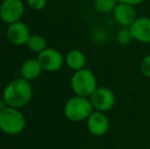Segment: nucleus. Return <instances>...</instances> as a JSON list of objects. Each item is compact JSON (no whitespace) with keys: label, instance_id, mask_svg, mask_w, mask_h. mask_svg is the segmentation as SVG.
<instances>
[{"label":"nucleus","instance_id":"1","mask_svg":"<svg viewBox=\"0 0 150 149\" xmlns=\"http://www.w3.org/2000/svg\"><path fill=\"white\" fill-rule=\"evenodd\" d=\"M33 89L30 81L23 77L16 78L6 85L3 90V97L6 105L14 108H22L31 101Z\"/></svg>","mask_w":150,"mask_h":149},{"label":"nucleus","instance_id":"2","mask_svg":"<svg viewBox=\"0 0 150 149\" xmlns=\"http://www.w3.org/2000/svg\"><path fill=\"white\" fill-rule=\"evenodd\" d=\"M94 108L88 97L75 95L71 97L64 104L63 113L69 121L79 123L87 121Z\"/></svg>","mask_w":150,"mask_h":149},{"label":"nucleus","instance_id":"3","mask_svg":"<svg viewBox=\"0 0 150 149\" xmlns=\"http://www.w3.org/2000/svg\"><path fill=\"white\" fill-rule=\"evenodd\" d=\"M26 127V119L18 108L6 105L0 110V130L7 135H18Z\"/></svg>","mask_w":150,"mask_h":149},{"label":"nucleus","instance_id":"4","mask_svg":"<svg viewBox=\"0 0 150 149\" xmlns=\"http://www.w3.org/2000/svg\"><path fill=\"white\" fill-rule=\"evenodd\" d=\"M71 87L76 95L90 97L97 89L96 77L90 70L84 68L74 73L71 79Z\"/></svg>","mask_w":150,"mask_h":149},{"label":"nucleus","instance_id":"5","mask_svg":"<svg viewBox=\"0 0 150 149\" xmlns=\"http://www.w3.org/2000/svg\"><path fill=\"white\" fill-rule=\"evenodd\" d=\"M24 13L23 0H3L0 4V20L7 25L20 22Z\"/></svg>","mask_w":150,"mask_h":149},{"label":"nucleus","instance_id":"6","mask_svg":"<svg viewBox=\"0 0 150 149\" xmlns=\"http://www.w3.org/2000/svg\"><path fill=\"white\" fill-rule=\"evenodd\" d=\"M94 110L106 112L110 110L115 104V95L110 89L100 87L95 90L89 97Z\"/></svg>","mask_w":150,"mask_h":149},{"label":"nucleus","instance_id":"7","mask_svg":"<svg viewBox=\"0 0 150 149\" xmlns=\"http://www.w3.org/2000/svg\"><path fill=\"white\" fill-rule=\"evenodd\" d=\"M37 59L39 60L43 71L54 73L59 71L63 66L64 58L58 50L54 48H46L38 54Z\"/></svg>","mask_w":150,"mask_h":149},{"label":"nucleus","instance_id":"8","mask_svg":"<svg viewBox=\"0 0 150 149\" xmlns=\"http://www.w3.org/2000/svg\"><path fill=\"white\" fill-rule=\"evenodd\" d=\"M30 30L22 20L8 25L6 29V37L8 41L16 46L26 45L30 38Z\"/></svg>","mask_w":150,"mask_h":149},{"label":"nucleus","instance_id":"9","mask_svg":"<svg viewBox=\"0 0 150 149\" xmlns=\"http://www.w3.org/2000/svg\"><path fill=\"white\" fill-rule=\"evenodd\" d=\"M112 16L115 23L122 28H129L138 18L135 6L126 3H117Z\"/></svg>","mask_w":150,"mask_h":149},{"label":"nucleus","instance_id":"10","mask_svg":"<svg viewBox=\"0 0 150 149\" xmlns=\"http://www.w3.org/2000/svg\"><path fill=\"white\" fill-rule=\"evenodd\" d=\"M87 128L90 134L100 137L107 133L109 129V119L104 112L94 110L87 119Z\"/></svg>","mask_w":150,"mask_h":149},{"label":"nucleus","instance_id":"11","mask_svg":"<svg viewBox=\"0 0 150 149\" xmlns=\"http://www.w3.org/2000/svg\"><path fill=\"white\" fill-rule=\"evenodd\" d=\"M133 40L143 44L150 43V18L140 16L129 27Z\"/></svg>","mask_w":150,"mask_h":149},{"label":"nucleus","instance_id":"12","mask_svg":"<svg viewBox=\"0 0 150 149\" xmlns=\"http://www.w3.org/2000/svg\"><path fill=\"white\" fill-rule=\"evenodd\" d=\"M42 68L39 60L35 58H29L25 60V62L21 66V75L24 79L28 81H33L36 80L40 75H41Z\"/></svg>","mask_w":150,"mask_h":149},{"label":"nucleus","instance_id":"13","mask_svg":"<svg viewBox=\"0 0 150 149\" xmlns=\"http://www.w3.org/2000/svg\"><path fill=\"white\" fill-rule=\"evenodd\" d=\"M67 66L74 72H77L85 68L86 64V56L81 50L71 49L67 53L64 58Z\"/></svg>","mask_w":150,"mask_h":149},{"label":"nucleus","instance_id":"14","mask_svg":"<svg viewBox=\"0 0 150 149\" xmlns=\"http://www.w3.org/2000/svg\"><path fill=\"white\" fill-rule=\"evenodd\" d=\"M28 48L32 50L33 52H42L44 49L47 48V42H46L45 38L39 34H33L29 38L28 42L26 44Z\"/></svg>","mask_w":150,"mask_h":149},{"label":"nucleus","instance_id":"15","mask_svg":"<svg viewBox=\"0 0 150 149\" xmlns=\"http://www.w3.org/2000/svg\"><path fill=\"white\" fill-rule=\"evenodd\" d=\"M117 3V0H94V7L98 12L106 14L115 10Z\"/></svg>","mask_w":150,"mask_h":149},{"label":"nucleus","instance_id":"16","mask_svg":"<svg viewBox=\"0 0 150 149\" xmlns=\"http://www.w3.org/2000/svg\"><path fill=\"white\" fill-rule=\"evenodd\" d=\"M115 40L120 45H128L133 40L132 34L129 28H122L115 35Z\"/></svg>","mask_w":150,"mask_h":149},{"label":"nucleus","instance_id":"17","mask_svg":"<svg viewBox=\"0 0 150 149\" xmlns=\"http://www.w3.org/2000/svg\"><path fill=\"white\" fill-rule=\"evenodd\" d=\"M140 71L143 76L150 78V54L146 55L140 64Z\"/></svg>","mask_w":150,"mask_h":149},{"label":"nucleus","instance_id":"18","mask_svg":"<svg viewBox=\"0 0 150 149\" xmlns=\"http://www.w3.org/2000/svg\"><path fill=\"white\" fill-rule=\"evenodd\" d=\"M29 7L34 10H42L47 4V0H26Z\"/></svg>","mask_w":150,"mask_h":149},{"label":"nucleus","instance_id":"19","mask_svg":"<svg viewBox=\"0 0 150 149\" xmlns=\"http://www.w3.org/2000/svg\"><path fill=\"white\" fill-rule=\"evenodd\" d=\"M119 3H126V4H130V5L136 6L139 4L143 3L145 0H117Z\"/></svg>","mask_w":150,"mask_h":149},{"label":"nucleus","instance_id":"20","mask_svg":"<svg viewBox=\"0 0 150 149\" xmlns=\"http://www.w3.org/2000/svg\"><path fill=\"white\" fill-rule=\"evenodd\" d=\"M6 106V103H5V101H4V99H3V97H1L0 96V110L2 109V108H4Z\"/></svg>","mask_w":150,"mask_h":149},{"label":"nucleus","instance_id":"21","mask_svg":"<svg viewBox=\"0 0 150 149\" xmlns=\"http://www.w3.org/2000/svg\"><path fill=\"white\" fill-rule=\"evenodd\" d=\"M147 149H150V148H147Z\"/></svg>","mask_w":150,"mask_h":149}]
</instances>
